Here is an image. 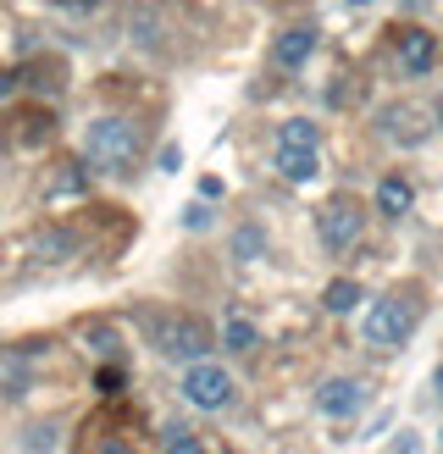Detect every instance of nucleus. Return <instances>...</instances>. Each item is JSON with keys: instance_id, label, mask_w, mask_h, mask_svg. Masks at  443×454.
Segmentation results:
<instances>
[{"instance_id": "obj_6", "label": "nucleus", "mask_w": 443, "mask_h": 454, "mask_svg": "<svg viewBox=\"0 0 443 454\" xmlns=\"http://www.w3.org/2000/svg\"><path fill=\"white\" fill-rule=\"evenodd\" d=\"M361 404H366V382H354V377H332V382H322V388H316V411L332 416V421L354 416Z\"/></svg>"}, {"instance_id": "obj_16", "label": "nucleus", "mask_w": 443, "mask_h": 454, "mask_svg": "<svg viewBox=\"0 0 443 454\" xmlns=\"http://www.w3.org/2000/svg\"><path fill=\"white\" fill-rule=\"evenodd\" d=\"M95 388H100V394H122V372H117V366L95 372Z\"/></svg>"}, {"instance_id": "obj_7", "label": "nucleus", "mask_w": 443, "mask_h": 454, "mask_svg": "<svg viewBox=\"0 0 443 454\" xmlns=\"http://www.w3.org/2000/svg\"><path fill=\"white\" fill-rule=\"evenodd\" d=\"M399 61H405V73H410V78L432 73V61H438V44H432V34H421V28L399 34Z\"/></svg>"}, {"instance_id": "obj_19", "label": "nucleus", "mask_w": 443, "mask_h": 454, "mask_svg": "<svg viewBox=\"0 0 443 454\" xmlns=\"http://www.w3.org/2000/svg\"><path fill=\"white\" fill-rule=\"evenodd\" d=\"M95 454H133V449H128L122 438H100V443H95Z\"/></svg>"}, {"instance_id": "obj_8", "label": "nucleus", "mask_w": 443, "mask_h": 454, "mask_svg": "<svg viewBox=\"0 0 443 454\" xmlns=\"http://www.w3.org/2000/svg\"><path fill=\"white\" fill-rule=\"evenodd\" d=\"M316 145H322V128L310 117H288L277 128V150H316Z\"/></svg>"}, {"instance_id": "obj_9", "label": "nucleus", "mask_w": 443, "mask_h": 454, "mask_svg": "<svg viewBox=\"0 0 443 454\" xmlns=\"http://www.w3.org/2000/svg\"><path fill=\"white\" fill-rule=\"evenodd\" d=\"M310 51H316V28H288L277 39V67H305Z\"/></svg>"}, {"instance_id": "obj_22", "label": "nucleus", "mask_w": 443, "mask_h": 454, "mask_svg": "<svg viewBox=\"0 0 443 454\" xmlns=\"http://www.w3.org/2000/svg\"><path fill=\"white\" fill-rule=\"evenodd\" d=\"M12 89H17V78H12V73H0V95H12Z\"/></svg>"}, {"instance_id": "obj_14", "label": "nucleus", "mask_w": 443, "mask_h": 454, "mask_svg": "<svg viewBox=\"0 0 443 454\" xmlns=\"http://www.w3.org/2000/svg\"><path fill=\"white\" fill-rule=\"evenodd\" d=\"M260 244H266V233H260V227H238V233H233L238 261H255V255H260Z\"/></svg>"}, {"instance_id": "obj_2", "label": "nucleus", "mask_w": 443, "mask_h": 454, "mask_svg": "<svg viewBox=\"0 0 443 454\" xmlns=\"http://www.w3.org/2000/svg\"><path fill=\"white\" fill-rule=\"evenodd\" d=\"M144 333H150V344L161 355H172V360H199L211 349V338H206V327H199L194 316H150Z\"/></svg>"}, {"instance_id": "obj_21", "label": "nucleus", "mask_w": 443, "mask_h": 454, "mask_svg": "<svg viewBox=\"0 0 443 454\" xmlns=\"http://www.w3.org/2000/svg\"><path fill=\"white\" fill-rule=\"evenodd\" d=\"M432 394H438V404H443V366L432 372Z\"/></svg>"}, {"instance_id": "obj_13", "label": "nucleus", "mask_w": 443, "mask_h": 454, "mask_svg": "<svg viewBox=\"0 0 443 454\" xmlns=\"http://www.w3.org/2000/svg\"><path fill=\"white\" fill-rule=\"evenodd\" d=\"M222 344H228V349H238V355H250V349L260 344V333H255V322H250V316H228V322H222Z\"/></svg>"}, {"instance_id": "obj_23", "label": "nucleus", "mask_w": 443, "mask_h": 454, "mask_svg": "<svg viewBox=\"0 0 443 454\" xmlns=\"http://www.w3.org/2000/svg\"><path fill=\"white\" fill-rule=\"evenodd\" d=\"M349 6H366V0H349Z\"/></svg>"}, {"instance_id": "obj_20", "label": "nucleus", "mask_w": 443, "mask_h": 454, "mask_svg": "<svg viewBox=\"0 0 443 454\" xmlns=\"http://www.w3.org/2000/svg\"><path fill=\"white\" fill-rule=\"evenodd\" d=\"M177 161H183V150L167 145V150H161V172H177Z\"/></svg>"}, {"instance_id": "obj_11", "label": "nucleus", "mask_w": 443, "mask_h": 454, "mask_svg": "<svg viewBox=\"0 0 443 454\" xmlns=\"http://www.w3.org/2000/svg\"><path fill=\"white\" fill-rule=\"evenodd\" d=\"M410 184H405V177H383V184H377V211H383V216H405L410 211Z\"/></svg>"}, {"instance_id": "obj_10", "label": "nucleus", "mask_w": 443, "mask_h": 454, "mask_svg": "<svg viewBox=\"0 0 443 454\" xmlns=\"http://www.w3.org/2000/svg\"><path fill=\"white\" fill-rule=\"evenodd\" d=\"M322 167V155L316 150H277V172L288 177V184H310Z\"/></svg>"}, {"instance_id": "obj_15", "label": "nucleus", "mask_w": 443, "mask_h": 454, "mask_svg": "<svg viewBox=\"0 0 443 454\" xmlns=\"http://www.w3.org/2000/svg\"><path fill=\"white\" fill-rule=\"evenodd\" d=\"M167 454H206V443L183 433V427H167Z\"/></svg>"}, {"instance_id": "obj_5", "label": "nucleus", "mask_w": 443, "mask_h": 454, "mask_svg": "<svg viewBox=\"0 0 443 454\" xmlns=\"http://www.w3.org/2000/svg\"><path fill=\"white\" fill-rule=\"evenodd\" d=\"M361 227H366V211L354 206V200H332V206H322V216H316V233H322V244L332 255H344V249L361 239Z\"/></svg>"}, {"instance_id": "obj_17", "label": "nucleus", "mask_w": 443, "mask_h": 454, "mask_svg": "<svg viewBox=\"0 0 443 454\" xmlns=\"http://www.w3.org/2000/svg\"><path fill=\"white\" fill-rule=\"evenodd\" d=\"M183 222L199 233V227H211V211H206V206H189V216H183Z\"/></svg>"}, {"instance_id": "obj_1", "label": "nucleus", "mask_w": 443, "mask_h": 454, "mask_svg": "<svg viewBox=\"0 0 443 454\" xmlns=\"http://www.w3.org/2000/svg\"><path fill=\"white\" fill-rule=\"evenodd\" d=\"M133 150H139V128L128 117H95L83 128V155H89V167H100V172H122L133 161Z\"/></svg>"}, {"instance_id": "obj_12", "label": "nucleus", "mask_w": 443, "mask_h": 454, "mask_svg": "<svg viewBox=\"0 0 443 454\" xmlns=\"http://www.w3.org/2000/svg\"><path fill=\"white\" fill-rule=\"evenodd\" d=\"M361 300H366V294H361V283H354V278H332V283H327V294H322V305H327L332 316H349Z\"/></svg>"}, {"instance_id": "obj_3", "label": "nucleus", "mask_w": 443, "mask_h": 454, "mask_svg": "<svg viewBox=\"0 0 443 454\" xmlns=\"http://www.w3.org/2000/svg\"><path fill=\"white\" fill-rule=\"evenodd\" d=\"M416 333V305L410 300H377L366 310V344L377 349H399Z\"/></svg>"}, {"instance_id": "obj_18", "label": "nucleus", "mask_w": 443, "mask_h": 454, "mask_svg": "<svg viewBox=\"0 0 443 454\" xmlns=\"http://www.w3.org/2000/svg\"><path fill=\"white\" fill-rule=\"evenodd\" d=\"M393 454H421V438H416V433H399V443H393Z\"/></svg>"}, {"instance_id": "obj_4", "label": "nucleus", "mask_w": 443, "mask_h": 454, "mask_svg": "<svg viewBox=\"0 0 443 454\" xmlns=\"http://www.w3.org/2000/svg\"><path fill=\"white\" fill-rule=\"evenodd\" d=\"M183 399L194 411H222V404L233 399V377L216 366V360H189L183 372Z\"/></svg>"}]
</instances>
